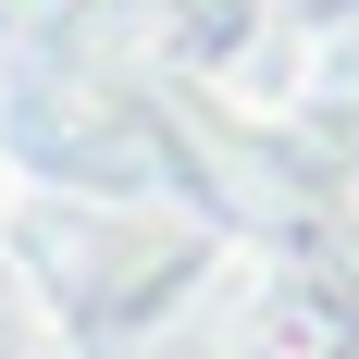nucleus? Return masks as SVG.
<instances>
[]
</instances>
